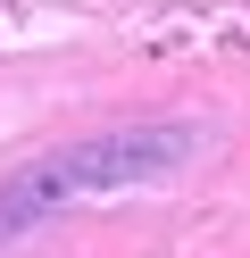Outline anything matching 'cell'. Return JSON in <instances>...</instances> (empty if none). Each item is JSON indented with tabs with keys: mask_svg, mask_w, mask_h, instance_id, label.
Returning a JSON list of instances; mask_svg holds the SVG:
<instances>
[{
	"mask_svg": "<svg viewBox=\"0 0 250 258\" xmlns=\"http://www.w3.org/2000/svg\"><path fill=\"white\" fill-rule=\"evenodd\" d=\"M192 158H200V125H175V117L75 134V142H59V150H42V158H25V167L0 175V250L25 241V233H42L50 217H67V208H83V200L175 183Z\"/></svg>",
	"mask_w": 250,
	"mask_h": 258,
	"instance_id": "6da1fadb",
	"label": "cell"
}]
</instances>
